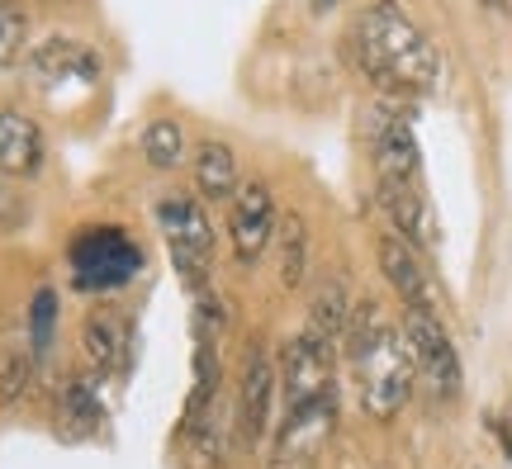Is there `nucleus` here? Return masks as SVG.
Returning <instances> with one entry per match:
<instances>
[{
    "label": "nucleus",
    "mask_w": 512,
    "mask_h": 469,
    "mask_svg": "<svg viewBox=\"0 0 512 469\" xmlns=\"http://www.w3.org/2000/svg\"><path fill=\"white\" fill-rule=\"evenodd\" d=\"M190 176H195V190L209 204H228V199L242 190L238 176V152L219 138H204L195 152H190Z\"/></svg>",
    "instance_id": "16"
},
{
    "label": "nucleus",
    "mask_w": 512,
    "mask_h": 469,
    "mask_svg": "<svg viewBox=\"0 0 512 469\" xmlns=\"http://www.w3.org/2000/svg\"><path fill=\"white\" fill-rule=\"evenodd\" d=\"M34 356L29 351H10V356H0V408H10L15 398H24L29 389V379H34Z\"/></svg>",
    "instance_id": "24"
},
{
    "label": "nucleus",
    "mask_w": 512,
    "mask_h": 469,
    "mask_svg": "<svg viewBox=\"0 0 512 469\" xmlns=\"http://www.w3.org/2000/svg\"><path fill=\"white\" fill-rule=\"evenodd\" d=\"M304 5H309L313 15H332V10H337V5H342V0H304Z\"/></svg>",
    "instance_id": "25"
},
{
    "label": "nucleus",
    "mask_w": 512,
    "mask_h": 469,
    "mask_svg": "<svg viewBox=\"0 0 512 469\" xmlns=\"http://www.w3.org/2000/svg\"><path fill=\"white\" fill-rule=\"evenodd\" d=\"M105 72V62L95 53L91 43L67 34L43 38L38 48H29V76L43 81V86H81V81H95Z\"/></svg>",
    "instance_id": "11"
},
{
    "label": "nucleus",
    "mask_w": 512,
    "mask_h": 469,
    "mask_svg": "<svg viewBox=\"0 0 512 469\" xmlns=\"http://www.w3.org/2000/svg\"><path fill=\"white\" fill-rule=\"evenodd\" d=\"M403 95H380L366 105V143L375 157V176L380 181H399V185H418L422 181V152L408 124V109L399 105Z\"/></svg>",
    "instance_id": "6"
},
{
    "label": "nucleus",
    "mask_w": 512,
    "mask_h": 469,
    "mask_svg": "<svg viewBox=\"0 0 512 469\" xmlns=\"http://www.w3.org/2000/svg\"><path fill=\"white\" fill-rule=\"evenodd\" d=\"M403 342L413 351V370L427 384V394L441 398V403H456L460 389H465V365H460V351L446 323H441L437 304L403 308Z\"/></svg>",
    "instance_id": "4"
},
{
    "label": "nucleus",
    "mask_w": 512,
    "mask_h": 469,
    "mask_svg": "<svg viewBox=\"0 0 512 469\" xmlns=\"http://www.w3.org/2000/svg\"><path fill=\"white\" fill-rule=\"evenodd\" d=\"M347 323H351L347 285H342V280H323V285L313 289L309 327H313V332H323L328 342H342V337H347Z\"/></svg>",
    "instance_id": "19"
},
{
    "label": "nucleus",
    "mask_w": 512,
    "mask_h": 469,
    "mask_svg": "<svg viewBox=\"0 0 512 469\" xmlns=\"http://www.w3.org/2000/svg\"><path fill=\"white\" fill-rule=\"evenodd\" d=\"M332 361H337V342H328L323 332H313L304 323V332L285 346V361H280V403H285V413L337 394Z\"/></svg>",
    "instance_id": "7"
},
{
    "label": "nucleus",
    "mask_w": 512,
    "mask_h": 469,
    "mask_svg": "<svg viewBox=\"0 0 512 469\" xmlns=\"http://www.w3.org/2000/svg\"><path fill=\"white\" fill-rule=\"evenodd\" d=\"M48 162V138L24 109H0V176L29 181Z\"/></svg>",
    "instance_id": "13"
},
{
    "label": "nucleus",
    "mask_w": 512,
    "mask_h": 469,
    "mask_svg": "<svg viewBox=\"0 0 512 469\" xmlns=\"http://www.w3.org/2000/svg\"><path fill=\"white\" fill-rule=\"evenodd\" d=\"M275 233H280V214H275L271 185L247 181L238 195L228 199V247H233V261L242 271H252L256 261L275 247Z\"/></svg>",
    "instance_id": "8"
},
{
    "label": "nucleus",
    "mask_w": 512,
    "mask_h": 469,
    "mask_svg": "<svg viewBox=\"0 0 512 469\" xmlns=\"http://www.w3.org/2000/svg\"><path fill=\"white\" fill-rule=\"evenodd\" d=\"M29 48V10L19 0H0V72L15 67Z\"/></svg>",
    "instance_id": "22"
},
{
    "label": "nucleus",
    "mask_w": 512,
    "mask_h": 469,
    "mask_svg": "<svg viewBox=\"0 0 512 469\" xmlns=\"http://www.w3.org/2000/svg\"><path fill=\"white\" fill-rule=\"evenodd\" d=\"M143 247L124 228H81L67 247L72 285L81 294H119L143 275Z\"/></svg>",
    "instance_id": "3"
},
{
    "label": "nucleus",
    "mask_w": 512,
    "mask_h": 469,
    "mask_svg": "<svg viewBox=\"0 0 512 469\" xmlns=\"http://www.w3.org/2000/svg\"><path fill=\"white\" fill-rule=\"evenodd\" d=\"M275 247H280V280H285V289H299L309 280V223L299 214H285L280 233H275Z\"/></svg>",
    "instance_id": "20"
},
{
    "label": "nucleus",
    "mask_w": 512,
    "mask_h": 469,
    "mask_svg": "<svg viewBox=\"0 0 512 469\" xmlns=\"http://www.w3.org/2000/svg\"><path fill=\"white\" fill-rule=\"evenodd\" d=\"M81 351H86V361H91L95 375L124 370L128 351H133V327H128V318H119L110 308L91 313V318L81 323Z\"/></svg>",
    "instance_id": "15"
},
{
    "label": "nucleus",
    "mask_w": 512,
    "mask_h": 469,
    "mask_svg": "<svg viewBox=\"0 0 512 469\" xmlns=\"http://www.w3.org/2000/svg\"><path fill=\"white\" fill-rule=\"evenodd\" d=\"M143 157L157 171H176L181 162H190V143H185V128L176 119H152L143 128Z\"/></svg>",
    "instance_id": "21"
},
{
    "label": "nucleus",
    "mask_w": 512,
    "mask_h": 469,
    "mask_svg": "<svg viewBox=\"0 0 512 469\" xmlns=\"http://www.w3.org/2000/svg\"><path fill=\"white\" fill-rule=\"evenodd\" d=\"M57 417H62V427H72V432H91L100 427V389H95L91 375H72L62 384V398H57Z\"/></svg>",
    "instance_id": "18"
},
{
    "label": "nucleus",
    "mask_w": 512,
    "mask_h": 469,
    "mask_svg": "<svg viewBox=\"0 0 512 469\" xmlns=\"http://www.w3.org/2000/svg\"><path fill=\"white\" fill-rule=\"evenodd\" d=\"M347 351L356 365V389H361V408L375 422L403 413V403L413 398V351L403 342V327L384 323L380 304H356L347 323Z\"/></svg>",
    "instance_id": "2"
},
{
    "label": "nucleus",
    "mask_w": 512,
    "mask_h": 469,
    "mask_svg": "<svg viewBox=\"0 0 512 469\" xmlns=\"http://www.w3.org/2000/svg\"><path fill=\"white\" fill-rule=\"evenodd\" d=\"M375 256H380V271L389 280V289L403 299V308L432 304V275H427V261H422L413 242H403L399 233H384Z\"/></svg>",
    "instance_id": "14"
},
{
    "label": "nucleus",
    "mask_w": 512,
    "mask_h": 469,
    "mask_svg": "<svg viewBox=\"0 0 512 469\" xmlns=\"http://www.w3.org/2000/svg\"><path fill=\"white\" fill-rule=\"evenodd\" d=\"M228 413H223V403L214 398L209 408L200 413L195 427H185V451H190V469H219L223 455H228Z\"/></svg>",
    "instance_id": "17"
},
{
    "label": "nucleus",
    "mask_w": 512,
    "mask_h": 469,
    "mask_svg": "<svg viewBox=\"0 0 512 469\" xmlns=\"http://www.w3.org/2000/svg\"><path fill=\"white\" fill-rule=\"evenodd\" d=\"M347 57L380 95H427L441 81L437 43L408 19L399 0H370L356 15Z\"/></svg>",
    "instance_id": "1"
},
{
    "label": "nucleus",
    "mask_w": 512,
    "mask_h": 469,
    "mask_svg": "<svg viewBox=\"0 0 512 469\" xmlns=\"http://www.w3.org/2000/svg\"><path fill=\"white\" fill-rule=\"evenodd\" d=\"M380 204L384 214H389V223H394V233L403 237V242H413L418 252H432L437 247V214H432V199H427V190L418 185H399V181H380Z\"/></svg>",
    "instance_id": "12"
},
{
    "label": "nucleus",
    "mask_w": 512,
    "mask_h": 469,
    "mask_svg": "<svg viewBox=\"0 0 512 469\" xmlns=\"http://www.w3.org/2000/svg\"><path fill=\"white\" fill-rule=\"evenodd\" d=\"M275 398H280V370H275L271 351L266 346H247V361H242V379H238V413H233L238 441L247 451H256L271 436Z\"/></svg>",
    "instance_id": "9"
},
{
    "label": "nucleus",
    "mask_w": 512,
    "mask_h": 469,
    "mask_svg": "<svg viewBox=\"0 0 512 469\" xmlns=\"http://www.w3.org/2000/svg\"><path fill=\"white\" fill-rule=\"evenodd\" d=\"M53 332H57V294L43 285L34 294V304H29V356L34 361H43L53 351Z\"/></svg>",
    "instance_id": "23"
},
{
    "label": "nucleus",
    "mask_w": 512,
    "mask_h": 469,
    "mask_svg": "<svg viewBox=\"0 0 512 469\" xmlns=\"http://www.w3.org/2000/svg\"><path fill=\"white\" fill-rule=\"evenodd\" d=\"M157 228L166 237V252H171V266L181 275L185 285L195 289H209V266H214V223L204 214V204L195 195H166L157 204Z\"/></svg>",
    "instance_id": "5"
},
{
    "label": "nucleus",
    "mask_w": 512,
    "mask_h": 469,
    "mask_svg": "<svg viewBox=\"0 0 512 469\" xmlns=\"http://www.w3.org/2000/svg\"><path fill=\"white\" fill-rule=\"evenodd\" d=\"M332 422H337V394L318 398L309 408L285 413L280 432H275V465L280 469H309L313 460L323 455V446H328Z\"/></svg>",
    "instance_id": "10"
}]
</instances>
